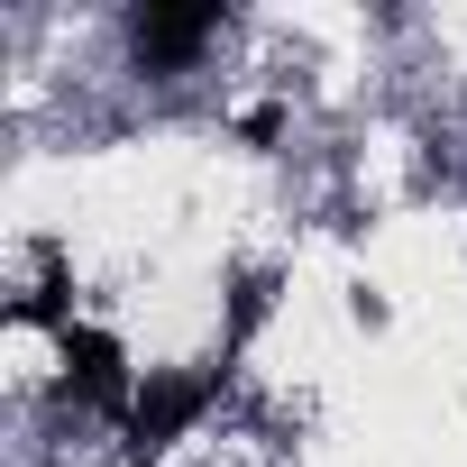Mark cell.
<instances>
[{
    "instance_id": "obj_1",
    "label": "cell",
    "mask_w": 467,
    "mask_h": 467,
    "mask_svg": "<svg viewBox=\"0 0 467 467\" xmlns=\"http://www.w3.org/2000/svg\"><path fill=\"white\" fill-rule=\"evenodd\" d=\"M220 385H229V367H147V376H138V403H129V421H119L129 458H165L174 440H192L202 412L220 403Z\"/></svg>"
},
{
    "instance_id": "obj_2",
    "label": "cell",
    "mask_w": 467,
    "mask_h": 467,
    "mask_svg": "<svg viewBox=\"0 0 467 467\" xmlns=\"http://www.w3.org/2000/svg\"><path fill=\"white\" fill-rule=\"evenodd\" d=\"M220 28H229L220 0H138V10H129V47H138L147 74H183V65H202V47H211Z\"/></svg>"
},
{
    "instance_id": "obj_3",
    "label": "cell",
    "mask_w": 467,
    "mask_h": 467,
    "mask_svg": "<svg viewBox=\"0 0 467 467\" xmlns=\"http://www.w3.org/2000/svg\"><path fill=\"white\" fill-rule=\"evenodd\" d=\"M56 358H65V394H74L83 412L129 421V403H138V367H129V348H119L101 321H74V330L56 339Z\"/></svg>"
},
{
    "instance_id": "obj_4",
    "label": "cell",
    "mask_w": 467,
    "mask_h": 467,
    "mask_svg": "<svg viewBox=\"0 0 467 467\" xmlns=\"http://www.w3.org/2000/svg\"><path fill=\"white\" fill-rule=\"evenodd\" d=\"M266 312H275V275H239L229 285V321H220V367L239 358L257 330H266Z\"/></svg>"
},
{
    "instance_id": "obj_5",
    "label": "cell",
    "mask_w": 467,
    "mask_h": 467,
    "mask_svg": "<svg viewBox=\"0 0 467 467\" xmlns=\"http://www.w3.org/2000/svg\"><path fill=\"white\" fill-rule=\"evenodd\" d=\"M239 138H248V147H275V138H285V110H248Z\"/></svg>"
}]
</instances>
